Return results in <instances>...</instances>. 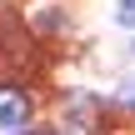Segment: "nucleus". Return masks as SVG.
Listing matches in <instances>:
<instances>
[{
	"label": "nucleus",
	"mask_w": 135,
	"mask_h": 135,
	"mask_svg": "<svg viewBox=\"0 0 135 135\" xmlns=\"http://www.w3.org/2000/svg\"><path fill=\"white\" fill-rule=\"evenodd\" d=\"M25 125H30V95L0 85V130H25Z\"/></svg>",
	"instance_id": "nucleus-1"
},
{
	"label": "nucleus",
	"mask_w": 135,
	"mask_h": 135,
	"mask_svg": "<svg viewBox=\"0 0 135 135\" xmlns=\"http://www.w3.org/2000/svg\"><path fill=\"white\" fill-rule=\"evenodd\" d=\"M15 30H20V15L0 0V45H10V40H15Z\"/></svg>",
	"instance_id": "nucleus-2"
},
{
	"label": "nucleus",
	"mask_w": 135,
	"mask_h": 135,
	"mask_svg": "<svg viewBox=\"0 0 135 135\" xmlns=\"http://www.w3.org/2000/svg\"><path fill=\"white\" fill-rule=\"evenodd\" d=\"M115 15H120L125 25H135V0H120V10H115Z\"/></svg>",
	"instance_id": "nucleus-3"
},
{
	"label": "nucleus",
	"mask_w": 135,
	"mask_h": 135,
	"mask_svg": "<svg viewBox=\"0 0 135 135\" xmlns=\"http://www.w3.org/2000/svg\"><path fill=\"white\" fill-rule=\"evenodd\" d=\"M130 50H135V45H130Z\"/></svg>",
	"instance_id": "nucleus-4"
}]
</instances>
